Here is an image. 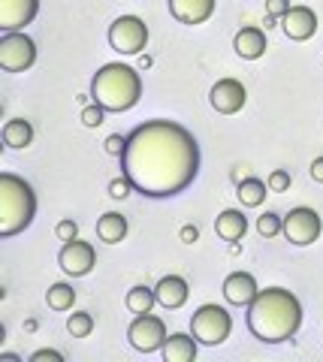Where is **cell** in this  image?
<instances>
[{"label":"cell","instance_id":"cell-1","mask_svg":"<svg viewBox=\"0 0 323 362\" xmlns=\"http://www.w3.org/2000/svg\"><path fill=\"white\" fill-rule=\"evenodd\" d=\"M121 166L136 194L151 199L178 197L199 173V142L178 121H146L127 136Z\"/></svg>","mask_w":323,"mask_h":362},{"label":"cell","instance_id":"cell-2","mask_svg":"<svg viewBox=\"0 0 323 362\" xmlns=\"http://www.w3.org/2000/svg\"><path fill=\"white\" fill-rule=\"evenodd\" d=\"M303 326V305L284 287H266L248 305V329L266 344L290 341Z\"/></svg>","mask_w":323,"mask_h":362},{"label":"cell","instance_id":"cell-3","mask_svg":"<svg viewBox=\"0 0 323 362\" xmlns=\"http://www.w3.org/2000/svg\"><path fill=\"white\" fill-rule=\"evenodd\" d=\"M142 97V76L127 64H103L91 78V100L106 112H127Z\"/></svg>","mask_w":323,"mask_h":362},{"label":"cell","instance_id":"cell-4","mask_svg":"<svg viewBox=\"0 0 323 362\" xmlns=\"http://www.w3.org/2000/svg\"><path fill=\"white\" fill-rule=\"evenodd\" d=\"M37 214V197L33 187L16 173H0V235L13 239L28 230Z\"/></svg>","mask_w":323,"mask_h":362},{"label":"cell","instance_id":"cell-5","mask_svg":"<svg viewBox=\"0 0 323 362\" xmlns=\"http://www.w3.org/2000/svg\"><path fill=\"white\" fill-rule=\"evenodd\" d=\"M191 332L199 344L206 347H218L224 344L230 332H233V317L230 311L224 308V305H215V302H206L199 305V308L194 311L191 317Z\"/></svg>","mask_w":323,"mask_h":362},{"label":"cell","instance_id":"cell-6","mask_svg":"<svg viewBox=\"0 0 323 362\" xmlns=\"http://www.w3.org/2000/svg\"><path fill=\"white\" fill-rule=\"evenodd\" d=\"M37 64V45L28 33L21 30H6L0 40V66L6 73H25Z\"/></svg>","mask_w":323,"mask_h":362},{"label":"cell","instance_id":"cell-7","mask_svg":"<svg viewBox=\"0 0 323 362\" xmlns=\"http://www.w3.org/2000/svg\"><path fill=\"white\" fill-rule=\"evenodd\" d=\"M109 45L121 54H139L148 45V25L139 16H121L109 28Z\"/></svg>","mask_w":323,"mask_h":362},{"label":"cell","instance_id":"cell-8","mask_svg":"<svg viewBox=\"0 0 323 362\" xmlns=\"http://www.w3.org/2000/svg\"><path fill=\"white\" fill-rule=\"evenodd\" d=\"M320 230H323L320 214L315 209H308V206H296L284 218V235H287L290 245H299V247L315 245L320 239Z\"/></svg>","mask_w":323,"mask_h":362},{"label":"cell","instance_id":"cell-9","mask_svg":"<svg viewBox=\"0 0 323 362\" xmlns=\"http://www.w3.org/2000/svg\"><path fill=\"white\" fill-rule=\"evenodd\" d=\"M127 338L139 354H154V350H163L170 335H166V326L160 317H154L148 311V314H136V320H133L127 329Z\"/></svg>","mask_w":323,"mask_h":362},{"label":"cell","instance_id":"cell-10","mask_svg":"<svg viewBox=\"0 0 323 362\" xmlns=\"http://www.w3.org/2000/svg\"><path fill=\"white\" fill-rule=\"evenodd\" d=\"M58 263H61V269L66 272V275L82 278V275H88V272L97 266V251H94L91 242L70 239V242H64L61 254H58Z\"/></svg>","mask_w":323,"mask_h":362},{"label":"cell","instance_id":"cell-11","mask_svg":"<svg viewBox=\"0 0 323 362\" xmlns=\"http://www.w3.org/2000/svg\"><path fill=\"white\" fill-rule=\"evenodd\" d=\"M209 100L221 115H236V112H242L245 100H248V90H245L239 78H221V82H215V88H211Z\"/></svg>","mask_w":323,"mask_h":362},{"label":"cell","instance_id":"cell-12","mask_svg":"<svg viewBox=\"0 0 323 362\" xmlns=\"http://www.w3.org/2000/svg\"><path fill=\"white\" fill-rule=\"evenodd\" d=\"M40 13V0H0V30H21Z\"/></svg>","mask_w":323,"mask_h":362},{"label":"cell","instance_id":"cell-13","mask_svg":"<svg viewBox=\"0 0 323 362\" xmlns=\"http://www.w3.org/2000/svg\"><path fill=\"white\" fill-rule=\"evenodd\" d=\"M281 28L293 42H305L317 33V16L308 6H290V13L281 18Z\"/></svg>","mask_w":323,"mask_h":362},{"label":"cell","instance_id":"cell-14","mask_svg":"<svg viewBox=\"0 0 323 362\" xmlns=\"http://www.w3.org/2000/svg\"><path fill=\"white\" fill-rule=\"evenodd\" d=\"M218 0H170V13L178 25H203L215 16Z\"/></svg>","mask_w":323,"mask_h":362},{"label":"cell","instance_id":"cell-15","mask_svg":"<svg viewBox=\"0 0 323 362\" xmlns=\"http://www.w3.org/2000/svg\"><path fill=\"white\" fill-rule=\"evenodd\" d=\"M257 293H260V287L248 272H233V275L224 281V299L230 305H239V308H248V305L257 299Z\"/></svg>","mask_w":323,"mask_h":362},{"label":"cell","instance_id":"cell-16","mask_svg":"<svg viewBox=\"0 0 323 362\" xmlns=\"http://www.w3.org/2000/svg\"><path fill=\"white\" fill-rule=\"evenodd\" d=\"M154 293H158V305H163L166 311H175V308H182V305L187 302L191 287H187V281L182 275H166V278L158 281Z\"/></svg>","mask_w":323,"mask_h":362},{"label":"cell","instance_id":"cell-17","mask_svg":"<svg viewBox=\"0 0 323 362\" xmlns=\"http://www.w3.org/2000/svg\"><path fill=\"white\" fill-rule=\"evenodd\" d=\"M233 45H236V54L245 61H257L266 54V33L260 28H242L236 33V40H233Z\"/></svg>","mask_w":323,"mask_h":362},{"label":"cell","instance_id":"cell-18","mask_svg":"<svg viewBox=\"0 0 323 362\" xmlns=\"http://www.w3.org/2000/svg\"><path fill=\"white\" fill-rule=\"evenodd\" d=\"M196 338L194 332L187 335V332H172L170 338H166V344H163V359L166 362H194L196 359Z\"/></svg>","mask_w":323,"mask_h":362},{"label":"cell","instance_id":"cell-19","mask_svg":"<svg viewBox=\"0 0 323 362\" xmlns=\"http://www.w3.org/2000/svg\"><path fill=\"white\" fill-rule=\"evenodd\" d=\"M215 233L224 242H239V239H245V233H248V218H245L239 209H224L215 221Z\"/></svg>","mask_w":323,"mask_h":362},{"label":"cell","instance_id":"cell-20","mask_svg":"<svg viewBox=\"0 0 323 362\" xmlns=\"http://www.w3.org/2000/svg\"><path fill=\"white\" fill-rule=\"evenodd\" d=\"M97 235L103 242H109V245L124 242V235H127V218H124V214H118V211H106L103 218L97 221Z\"/></svg>","mask_w":323,"mask_h":362},{"label":"cell","instance_id":"cell-21","mask_svg":"<svg viewBox=\"0 0 323 362\" xmlns=\"http://www.w3.org/2000/svg\"><path fill=\"white\" fill-rule=\"evenodd\" d=\"M266 190H269L266 181H260V178H245V181H239L236 197H239V202H242L245 209H257V206H263V202H266Z\"/></svg>","mask_w":323,"mask_h":362},{"label":"cell","instance_id":"cell-22","mask_svg":"<svg viewBox=\"0 0 323 362\" xmlns=\"http://www.w3.org/2000/svg\"><path fill=\"white\" fill-rule=\"evenodd\" d=\"M4 142L9 145V148H28V145L33 142V127H30V121H25V118L6 121V127H4Z\"/></svg>","mask_w":323,"mask_h":362},{"label":"cell","instance_id":"cell-23","mask_svg":"<svg viewBox=\"0 0 323 362\" xmlns=\"http://www.w3.org/2000/svg\"><path fill=\"white\" fill-rule=\"evenodd\" d=\"M154 302H158V293H154L151 287H146V284H136L124 299L127 311H133V314H148L154 308Z\"/></svg>","mask_w":323,"mask_h":362},{"label":"cell","instance_id":"cell-24","mask_svg":"<svg viewBox=\"0 0 323 362\" xmlns=\"http://www.w3.org/2000/svg\"><path fill=\"white\" fill-rule=\"evenodd\" d=\"M46 302H49V308H54V311H70L73 302H76V290L70 284H64V281H58V284L49 287Z\"/></svg>","mask_w":323,"mask_h":362},{"label":"cell","instance_id":"cell-25","mask_svg":"<svg viewBox=\"0 0 323 362\" xmlns=\"http://www.w3.org/2000/svg\"><path fill=\"white\" fill-rule=\"evenodd\" d=\"M66 332L73 338H88L94 332V317L91 311H79V314H70V320H66Z\"/></svg>","mask_w":323,"mask_h":362},{"label":"cell","instance_id":"cell-26","mask_svg":"<svg viewBox=\"0 0 323 362\" xmlns=\"http://www.w3.org/2000/svg\"><path fill=\"white\" fill-rule=\"evenodd\" d=\"M257 233L263 239H275L278 233H284V218H278L275 211H266L257 218Z\"/></svg>","mask_w":323,"mask_h":362},{"label":"cell","instance_id":"cell-27","mask_svg":"<svg viewBox=\"0 0 323 362\" xmlns=\"http://www.w3.org/2000/svg\"><path fill=\"white\" fill-rule=\"evenodd\" d=\"M82 124H85V127H100V124H103L106 121V109L103 106H100V103H91V106H85L82 109Z\"/></svg>","mask_w":323,"mask_h":362},{"label":"cell","instance_id":"cell-28","mask_svg":"<svg viewBox=\"0 0 323 362\" xmlns=\"http://www.w3.org/2000/svg\"><path fill=\"white\" fill-rule=\"evenodd\" d=\"M290 173H287V169H275V173L266 178V185H269V190L272 194H284V190H290Z\"/></svg>","mask_w":323,"mask_h":362},{"label":"cell","instance_id":"cell-29","mask_svg":"<svg viewBox=\"0 0 323 362\" xmlns=\"http://www.w3.org/2000/svg\"><path fill=\"white\" fill-rule=\"evenodd\" d=\"M130 190H136V187H133V181L124 175V178H115L112 185H109V197H112V199H124V197H130Z\"/></svg>","mask_w":323,"mask_h":362},{"label":"cell","instance_id":"cell-30","mask_svg":"<svg viewBox=\"0 0 323 362\" xmlns=\"http://www.w3.org/2000/svg\"><path fill=\"white\" fill-rule=\"evenodd\" d=\"M54 233H58V239H61V242L79 239V223H76V221H70V218H66V221H61L58 226H54Z\"/></svg>","mask_w":323,"mask_h":362},{"label":"cell","instance_id":"cell-31","mask_svg":"<svg viewBox=\"0 0 323 362\" xmlns=\"http://www.w3.org/2000/svg\"><path fill=\"white\" fill-rule=\"evenodd\" d=\"M287 13H290V0H266V16L284 18Z\"/></svg>","mask_w":323,"mask_h":362},{"label":"cell","instance_id":"cell-32","mask_svg":"<svg viewBox=\"0 0 323 362\" xmlns=\"http://www.w3.org/2000/svg\"><path fill=\"white\" fill-rule=\"evenodd\" d=\"M124 148H127V136L112 133V136L106 139V151L112 154V157H121V154H124Z\"/></svg>","mask_w":323,"mask_h":362},{"label":"cell","instance_id":"cell-33","mask_svg":"<svg viewBox=\"0 0 323 362\" xmlns=\"http://www.w3.org/2000/svg\"><path fill=\"white\" fill-rule=\"evenodd\" d=\"M30 362H64V354H58V350H37Z\"/></svg>","mask_w":323,"mask_h":362},{"label":"cell","instance_id":"cell-34","mask_svg":"<svg viewBox=\"0 0 323 362\" xmlns=\"http://www.w3.org/2000/svg\"><path fill=\"white\" fill-rule=\"evenodd\" d=\"M199 239V230H196V226H182V242L184 245H194Z\"/></svg>","mask_w":323,"mask_h":362},{"label":"cell","instance_id":"cell-35","mask_svg":"<svg viewBox=\"0 0 323 362\" xmlns=\"http://www.w3.org/2000/svg\"><path fill=\"white\" fill-rule=\"evenodd\" d=\"M311 178H315L317 185H323V157H317V160L311 163Z\"/></svg>","mask_w":323,"mask_h":362},{"label":"cell","instance_id":"cell-36","mask_svg":"<svg viewBox=\"0 0 323 362\" xmlns=\"http://www.w3.org/2000/svg\"><path fill=\"white\" fill-rule=\"evenodd\" d=\"M139 66H142V70H148V66H151V58H148V54H142V58H139Z\"/></svg>","mask_w":323,"mask_h":362},{"label":"cell","instance_id":"cell-37","mask_svg":"<svg viewBox=\"0 0 323 362\" xmlns=\"http://www.w3.org/2000/svg\"><path fill=\"white\" fill-rule=\"evenodd\" d=\"M0 362H18V356H13V354H4V356H0Z\"/></svg>","mask_w":323,"mask_h":362}]
</instances>
